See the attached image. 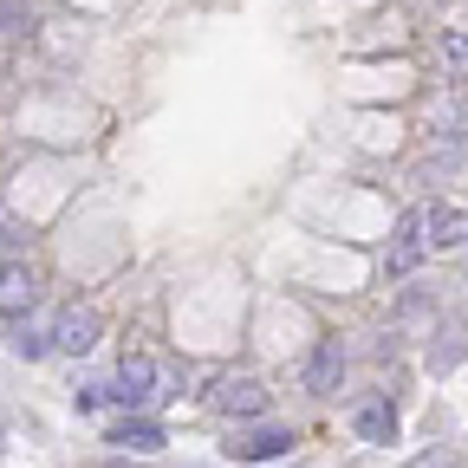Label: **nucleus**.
<instances>
[{
    "label": "nucleus",
    "instance_id": "obj_17",
    "mask_svg": "<svg viewBox=\"0 0 468 468\" xmlns=\"http://www.w3.org/2000/svg\"><path fill=\"white\" fill-rule=\"evenodd\" d=\"M423 468H462V462H455V455H430Z\"/></svg>",
    "mask_w": 468,
    "mask_h": 468
},
{
    "label": "nucleus",
    "instance_id": "obj_15",
    "mask_svg": "<svg viewBox=\"0 0 468 468\" xmlns=\"http://www.w3.org/2000/svg\"><path fill=\"white\" fill-rule=\"evenodd\" d=\"M14 351H20V358H46V351H52V332H46V325H20Z\"/></svg>",
    "mask_w": 468,
    "mask_h": 468
},
{
    "label": "nucleus",
    "instance_id": "obj_4",
    "mask_svg": "<svg viewBox=\"0 0 468 468\" xmlns=\"http://www.w3.org/2000/svg\"><path fill=\"white\" fill-rule=\"evenodd\" d=\"M338 378H345V338L332 332V338L313 345V358H306V390H313V397H332Z\"/></svg>",
    "mask_w": 468,
    "mask_h": 468
},
{
    "label": "nucleus",
    "instance_id": "obj_6",
    "mask_svg": "<svg viewBox=\"0 0 468 468\" xmlns=\"http://www.w3.org/2000/svg\"><path fill=\"white\" fill-rule=\"evenodd\" d=\"M423 234H430V254H449L468 241V215L455 202H436V208H423Z\"/></svg>",
    "mask_w": 468,
    "mask_h": 468
},
{
    "label": "nucleus",
    "instance_id": "obj_13",
    "mask_svg": "<svg viewBox=\"0 0 468 468\" xmlns=\"http://www.w3.org/2000/svg\"><path fill=\"white\" fill-rule=\"evenodd\" d=\"M455 358H462V319H449V325L436 332V345H430V365H436V371H449Z\"/></svg>",
    "mask_w": 468,
    "mask_h": 468
},
{
    "label": "nucleus",
    "instance_id": "obj_2",
    "mask_svg": "<svg viewBox=\"0 0 468 468\" xmlns=\"http://www.w3.org/2000/svg\"><path fill=\"white\" fill-rule=\"evenodd\" d=\"M111 397H117V403H131V410H144V403H156V397H163V390H156V358H150V351H131V358L117 365Z\"/></svg>",
    "mask_w": 468,
    "mask_h": 468
},
{
    "label": "nucleus",
    "instance_id": "obj_10",
    "mask_svg": "<svg viewBox=\"0 0 468 468\" xmlns=\"http://www.w3.org/2000/svg\"><path fill=\"white\" fill-rule=\"evenodd\" d=\"M111 442H117V449H131V455H156L169 436H163V423H156V417H124V423L111 430Z\"/></svg>",
    "mask_w": 468,
    "mask_h": 468
},
{
    "label": "nucleus",
    "instance_id": "obj_1",
    "mask_svg": "<svg viewBox=\"0 0 468 468\" xmlns=\"http://www.w3.org/2000/svg\"><path fill=\"white\" fill-rule=\"evenodd\" d=\"M430 261V234H423V208H410L403 221H397V234H390V254H384V273L390 280H410Z\"/></svg>",
    "mask_w": 468,
    "mask_h": 468
},
{
    "label": "nucleus",
    "instance_id": "obj_8",
    "mask_svg": "<svg viewBox=\"0 0 468 468\" xmlns=\"http://www.w3.org/2000/svg\"><path fill=\"white\" fill-rule=\"evenodd\" d=\"M280 455H292L286 430H241L228 442V462H280Z\"/></svg>",
    "mask_w": 468,
    "mask_h": 468
},
{
    "label": "nucleus",
    "instance_id": "obj_14",
    "mask_svg": "<svg viewBox=\"0 0 468 468\" xmlns=\"http://www.w3.org/2000/svg\"><path fill=\"white\" fill-rule=\"evenodd\" d=\"M27 27H33V7H27V0H0V33L20 39Z\"/></svg>",
    "mask_w": 468,
    "mask_h": 468
},
{
    "label": "nucleus",
    "instance_id": "obj_11",
    "mask_svg": "<svg viewBox=\"0 0 468 468\" xmlns=\"http://www.w3.org/2000/svg\"><path fill=\"white\" fill-rule=\"evenodd\" d=\"M436 137H455V144H468V98H449V104H436Z\"/></svg>",
    "mask_w": 468,
    "mask_h": 468
},
{
    "label": "nucleus",
    "instance_id": "obj_9",
    "mask_svg": "<svg viewBox=\"0 0 468 468\" xmlns=\"http://www.w3.org/2000/svg\"><path fill=\"white\" fill-rule=\"evenodd\" d=\"M351 430H358L365 442H397V403H390V397H371V403H358Z\"/></svg>",
    "mask_w": 468,
    "mask_h": 468
},
{
    "label": "nucleus",
    "instance_id": "obj_16",
    "mask_svg": "<svg viewBox=\"0 0 468 468\" xmlns=\"http://www.w3.org/2000/svg\"><path fill=\"white\" fill-rule=\"evenodd\" d=\"M104 403H111V384H85L79 390V410H104Z\"/></svg>",
    "mask_w": 468,
    "mask_h": 468
},
{
    "label": "nucleus",
    "instance_id": "obj_3",
    "mask_svg": "<svg viewBox=\"0 0 468 468\" xmlns=\"http://www.w3.org/2000/svg\"><path fill=\"white\" fill-rule=\"evenodd\" d=\"M98 332H104V319L91 313V306H66L52 319V351H66V358H85V351L98 345Z\"/></svg>",
    "mask_w": 468,
    "mask_h": 468
},
{
    "label": "nucleus",
    "instance_id": "obj_5",
    "mask_svg": "<svg viewBox=\"0 0 468 468\" xmlns=\"http://www.w3.org/2000/svg\"><path fill=\"white\" fill-rule=\"evenodd\" d=\"M33 300H39V273L27 261H7L0 267V313L20 319V313H33Z\"/></svg>",
    "mask_w": 468,
    "mask_h": 468
},
{
    "label": "nucleus",
    "instance_id": "obj_12",
    "mask_svg": "<svg viewBox=\"0 0 468 468\" xmlns=\"http://www.w3.org/2000/svg\"><path fill=\"white\" fill-rule=\"evenodd\" d=\"M442 72L449 79H468V27H449L442 33Z\"/></svg>",
    "mask_w": 468,
    "mask_h": 468
},
{
    "label": "nucleus",
    "instance_id": "obj_7",
    "mask_svg": "<svg viewBox=\"0 0 468 468\" xmlns=\"http://www.w3.org/2000/svg\"><path fill=\"white\" fill-rule=\"evenodd\" d=\"M267 403H273V397H267L261 378H228V384L215 390V410H221V417H261Z\"/></svg>",
    "mask_w": 468,
    "mask_h": 468
}]
</instances>
